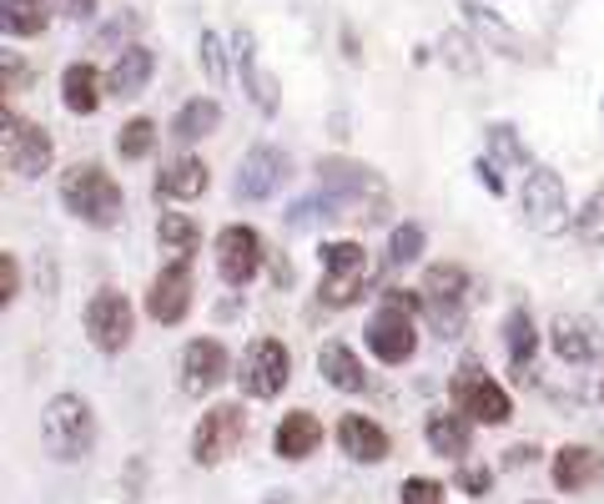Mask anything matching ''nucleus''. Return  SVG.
Here are the masks:
<instances>
[{
	"instance_id": "obj_1",
	"label": "nucleus",
	"mask_w": 604,
	"mask_h": 504,
	"mask_svg": "<svg viewBox=\"0 0 604 504\" xmlns=\"http://www.w3.org/2000/svg\"><path fill=\"white\" fill-rule=\"evenodd\" d=\"M318 182H322V193L312 197V202L293 207V228H303L312 212L348 217V222H358V217H363V222H378V217L388 212V187H383V177L373 167L328 156V162H318Z\"/></svg>"
},
{
	"instance_id": "obj_2",
	"label": "nucleus",
	"mask_w": 604,
	"mask_h": 504,
	"mask_svg": "<svg viewBox=\"0 0 604 504\" xmlns=\"http://www.w3.org/2000/svg\"><path fill=\"white\" fill-rule=\"evenodd\" d=\"M61 202L66 212H76L86 228H117L121 222V182L111 172H101L96 162H76V167L61 172Z\"/></svg>"
},
{
	"instance_id": "obj_3",
	"label": "nucleus",
	"mask_w": 604,
	"mask_h": 504,
	"mask_svg": "<svg viewBox=\"0 0 604 504\" xmlns=\"http://www.w3.org/2000/svg\"><path fill=\"white\" fill-rule=\"evenodd\" d=\"M41 439H46V454L61 464H81L96 449V414L81 394H56L41 414Z\"/></svg>"
},
{
	"instance_id": "obj_4",
	"label": "nucleus",
	"mask_w": 604,
	"mask_h": 504,
	"mask_svg": "<svg viewBox=\"0 0 604 504\" xmlns=\"http://www.w3.org/2000/svg\"><path fill=\"white\" fill-rule=\"evenodd\" d=\"M414 313H424V298H414L408 288H388L383 293V308L373 313L367 324V349L378 363H408L418 353V328H414Z\"/></svg>"
},
{
	"instance_id": "obj_5",
	"label": "nucleus",
	"mask_w": 604,
	"mask_h": 504,
	"mask_svg": "<svg viewBox=\"0 0 604 504\" xmlns=\"http://www.w3.org/2000/svg\"><path fill=\"white\" fill-rule=\"evenodd\" d=\"M287 379H293V353H287V343H277V338H257V343H248V353H242L238 363V384L248 398H277L287 388Z\"/></svg>"
},
{
	"instance_id": "obj_6",
	"label": "nucleus",
	"mask_w": 604,
	"mask_h": 504,
	"mask_svg": "<svg viewBox=\"0 0 604 504\" xmlns=\"http://www.w3.org/2000/svg\"><path fill=\"white\" fill-rule=\"evenodd\" d=\"M242 434H248V414H242V404H217L201 414L197 434H191V459H197L201 469H217L222 459L238 454Z\"/></svg>"
},
{
	"instance_id": "obj_7",
	"label": "nucleus",
	"mask_w": 604,
	"mask_h": 504,
	"mask_svg": "<svg viewBox=\"0 0 604 504\" xmlns=\"http://www.w3.org/2000/svg\"><path fill=\"white\" fill-rule=\"evenodd\" d=\"M453 408H459L469 424H488V429H498V424L514 419L509 394H504L488 373H479L474 363H463L459 379H453Z\"/></svg>"
},
{
	"instance_id": "obj_8",
	"label": "nucleus",
	"mask_w": 604,
	"mask_h": 504,
	"mask_svg": "<svg viewBox=\"0 0 604 504\" xmlns=\"http://www.w3.org/2000/svg\"><path fill=\"white\" fill-rule=\"evenodd\" d=\"M524 222H529L534 232H545V238H554V232H564L569 222V193H564V177L549 167H534L529 177H524Z\"/></svg>"
},
{
	"instance_id": "obj_9",
	"label": "nucleus",
	"mask_w": 604,
	"mask_h": 504,
	"mask_svg": "<svg viewBox=\"0 0 604 504\" xmlns=\"http://www.w3.org/2000/svg\"><path fill=\"white\" fill-rule=\"evenodd\" d=\"M367 283V252L358 242H322V303L348 308Z\"/></svg>"
},
{
	"instance_id": "obj_10",
	"label": "nucleus",
	"mask_w": 604,
	"mask_h": 504,
	"mask_svg": "<svg viewBox=\"0 0 604 504\" xmlns=\"http://www.w3.org/2000/svg\"><path fill=\"white\" fill-rule=\"evenodd\" d=\"M136 333V313H131V298L117 288H101L91 303H86V338L91 349L101 353H121Z\"/></svg>"
},
{
	"instance_id": "obj_11",
	"label": "nucleus",
	"mask_w": 604,
	"mask_h": 504,
	"mask_svg": "<svg viewBox=\"0 0 604 504\" xmlns=\"http://www.w3.org/2000/svg\"><path fill=\"white\" fill-rule=\"evenodd\" d=\"M262 258H267V248H262L257 228L232 222V228L217 232V273H222L227 288H248L252 277H257Z\"/></svg>"
},
{
	"instance_id": "obj_12",
	"label": "nucleus",
	"mask_w": 604,
	"mask_h": 504,
	"mask_svg": "<svg viewBox=\"0 0 604 504\" xmlns=\"http://www.w3.org/2000/svg\"><path fill=\"white\" fill-rule=\"evenodd\" d=\"M146 313H152L162 328H177L182 318H187L191 313V258H177V263H166L162 273L152 277Z\"/></svg>"
},
{
	"instance_id": "obj_13",
	"label": "nucleus",
	"mask_w": 604,
	"mask_h": 504,
	"mask_svg": "<svg viewBox=\"0 0 604 504\" xmlns=\"http://www.w3.org/2000/svg\"><path fill=\"white\" fill-rule=\"evenodd\" d=\"M283 182H287V156L277 152V146H252V152L242 156L232 193H238V202H267Z\"/></svg>"
},
{
	"instance_id": "obj_14",
	"label": "nucleus",
	"mask_w": 604,
	"mask_h": 504,
	"mask_svg": "<svg viewBox=\"0 0 604 504\" xmlns=\"http://www.w3.org/2000/svg\"><path fill=\"white\" fill-rule=\"evenodd\" d=\"M227 373H232V359H227V349L217 338H191L187 349H182V388H187L191 398L222 388Z\"/></svg>"
},
{
	"instance_id": "obj_15",
	"label": "nucleus",
	"mask_w": 604,
	"mask_h": 504,
	"mask_svg": "<svg viewBox=\"0 0 604 504\" xmlns=\"http://www.w3.org/2000/svg\"><path fill=\"white\" fill-rule=\"evenodd\" d=\"M549 343H554V353L564 363H594L604 349V333L584 313H559L554 324H549Z\"/></svg>"
},
{
	"instance_id": "obj_16",
	"label": "nucleus",
	"mask_w": 604,
	"mask_h": 504,
	"mask_svg": "<svg viewBox=\"0 0 604 504\" xmlns=\"http://www.w3.org/2000/svg\"><path fill=\"white\" fill-rule=\"evenodd\" d=\"M51 156H56V142H51V132L36 127V121H21V127L6 136V162H11V172H21L25 182H36L41 172H51Z\"/></svg>"
},
{
	"instance_id": "obj_17",
	"label": "nucleus",
	"mask_w": 604,
	"mask_h": 504,
	"mask_svg": "<svg viewBox=\"0 0 604 504\" xmlns=\"http://www.w3.org/2000/svg\"><path fill=\"white\" fill-rule=\"evenodd\" d=\"M338 445H343V454L358 459V464H383V459L393 454L388 429L373 424L367 414H343V424H338Z\"/></svg>"
},
{
	"instance_id": "obj_18",
	"label": "nucleus",
	"mask_w": 604,
	"mask_h": 504,
	"mask_svg": "<svg viewBox=\"0 0 604 504\" xmlns=\"http://www.w3.org/2000/svg\"><path fill=\"white\" fill-rule=\"evenodd\" d=\"M207 187H212V172H207L201 156H177V162H166L156 172V197L162 202H197Z\"/></svg>"
},
{
	"instance_id": "obj_19",
	"label": "nucleus",
	"mask_w": 604,
	"mask_h": 504,
	"mask_svg": "<svg viewBox=\"0 0 604 504\" xmlns=\"http://www.w3.org/2000/svg\"><path fill=\"white\" fill-rule=\"evenodd\" d=\"M318 445H322L318 414H308V408H293V414H283V424H277V434H273L277 459H287V464H303L308 454H318Z\"/></svg>"
},
{
	"instance_id": "obj_20",
	"label": "nucleus",
	"mask_w": 604,
	"mask_h": 504,
	"mask_svg": "<svg viewBox=\"0 0 604 504\" xmlns=\"http://www.w3.org/2000/svg\"><path fill=\"white\" fill-rule=\"evenodd\" d=\"M549 474H554V484L564 494H584L604 480V459L594 454L590 445H564L554 454V469H549Z\"/></svg>"
},
{
	"instance_id": "obj_21",
	"label": "nucleus",
	"mask_w": 604,
	"mask_h": 504,
	"mask_svg": "<svg viewBox=\"0 0 604 504\" xmlns=\"http://www.w3.org/2000/svg\"><path fill=\"white\" fill-rule=\"evenodd\" d=\"M152 72H156V56L142 46V41H131V46L117 51V61H111L107 91L111 97H142L146 81H152Z\"/></svg>"
},
{
	"instance_id": "obj_22",
	"label": "nucleus",
	"mask_w": 604,
	"mask_h": 504,
	"mask_svg": "<svg viewBox=\"0 0 604 504\" xmlns=\"http://www.w3.org/2000/svg\"><path fill=\"white\" fill-rule=\"evenodd\" d=\"M463 21H469V31H474L479 41H484L488 51H498V56H524V36L514 31L509 21L498 11H488V6H479V0H463Z\"/></svg>"
},
{
	"instance_id": "obj_23",
	"label": "nucleus",
	"mask_w": 604,
	"mask_h": 504,
	"mask_svg": "<svg viewBox=\"0 0 604 504\" xmlns=\"http://www.w3.org/2000/svg\"><path fill=\"white\" fill-rule=\"evenodd\" d=\"M61 101H66V111H76V117L101 111V72H96L91 61H72V66H66V76H61Z\"/></svg>"
},
{
	"instance_id": "obj_24",
	"label": "nucleus",
	"mask_w": 604,
	"mask_h": 504,
	"mask_svg": "<svg viewBox=\"0 0 604 504\" xmlns=\"http://www.w3.org/2000/svg\"><path fill=\"white\" fill-rule=\"evenodd\" d=\"M318 373L328 379L332 388H343V394H363V388H367L363 359H358L348 343H322V349H318Z\"/></svg>"
},
{
	"instance_id": "obj_25",
	"label": "nucleus",
	"mask_w": 604,
	"mask_h": 504,
	"mask_svg": "<svg viewBox=\"0 0 604 504\" xmlns=\"http://www.w3.org/2000/svg\"><path fill=\"white\" fill-rule=\"evenodd\" d=\"M217 127H222V107H217L212 97L182 101L177 117H172V136H177L182 146H187V142H201V136H212Z\"/></svg>"
},
{
	"instance_id": "obj_26",
	"label": "nucleus",
	"mask_w": 604,
	"mask_h": 504,
	"mask_svg": "<svg viewBox=\"0 0 604 504\" xmlns=\"http://www.w3.org/2000/svg\"><path fill=\"white\" fill-rule=\"evenodd\" d=\"M424 434H428V449L439 459H463L469 445H474V434H469V419H463V414H428Z\"/></svg>"
},
{
	"instance_id": "obj_27",
	"label": "nucleus",
	"mask_w": 604,
	"mask_h": 504,
	"mask_svg": "<svg viewBox=\"0 0 604 504\" xmlns=\"http://www.w3.org/2000/svg\"><path fill=\"white\" fill-rule=\"evenodd\" d=\"M232 51H238L242 86H248V91H252L257 111H267V117H273V111H277V86H273V76H262V72H257V51H252V31H238V36H232Z\"/></svg>"
},
{
	"instance_id": "obj_28",
	"label": "nucleus",
	"mask_w": 604,
	"mask_h": 504,
	"mask_svg": "<svg viewBox=\"0 0 604 504\" xmlns=\"http://www.w3.org/2000/svg\"><path fill=\"white\" fill-rule=\"evenodd\" d=\"M51 11L41 0H0V36H41Z\"/></svg>"
},
{
	"instance_id": "obj_29",
	"label": "nucleus",
	"mask_w": 604,
	"mask_h": 504,
	"mask_svg": "<svg viewBox=\"0 0 604 504\" xmlns=\"http://www.w3.org/2000/svg\"><path fill=\"white\" fill-rule=\"evenodd\" d=\"M504 343H509L514 379H524V373H529L534 349H539V333H534V324H529V313H524V308H514V313H509V324H504Z\"/></svg>"
},
{
	"instance_id": "obj_30",
	"label": "nucleus",
	"mask_w": 604,
	"mask_h": 504,
	"mask_svg": "<svg viewBox=\"0 0 604 504\" xmlns=\"http://www.w3.org/2000/svg\"><path fill=\"white\" fill-rule=\"evenodd\" d=\"M469 293V273L459 263H433L424 273V303H463Z\"/></svg>"
},
{
	"instance_id": "obj_31",
	"label": "nucleus",
	"mask_w": 604,
	"mask_h": 504,
	"mask_svg": "<svg viewBox=\"0 0 604 504\" xmlns=\"http://www.w3.org/2000/svg\"><path fill=\"white\" fill-rule=\"evenodd\" d=\"M156 238H162L166 252H177V258H191V252L201 248V228L191 222L187 212H162V222H156Z\"/></svg>"
},
{
	"instance_id": "obj_32",
	"label": "nucleus",
	"mask_w": 604,
	"mask_h": 504,
	"mask_svg": "<svg viewBox=\"0 0 604 504\" xmlns=\"http://www.w3.org/2000/svg\"><path fill=\"white\" fill-rule=\"evenodd\" d=\"M117 152H121V162H142V156H152L156 152V121L152 117H131L117 132Z\"/></svg>"
},
{
	"instance_id": "obj_33",
	"label": "nucleus",
	"mask_w": 604,
	"mask_h": 504,
	"mask_svg": "<svg viewBox=\"0 0 604 504\" xmlns=\"http://www.w3.org/2000/svg\"><path fill=\"white\" fill-rule=\"evenodd\" d=\"M418 258H424V228H418V222H403V228H393L388 263L403 267V263H418Z\"/></svg>"
},
{
	"instance_id": "obj_34",
	"label": "nucleus",
	"mask_w": 604,
	"mask_h": 504,
	"mask_svg": "<svg viewBox=\"0 0 604 504\" xmlns=\"http://www.w3.org/2000/svg\"><path fill=\"white\" fill-rule=\"evenodd\" d=\"M439 51H443V61H449L459 76H474L479 72V56H474V36L469 31H449V36L439 41Z\"/></svg>"
},
{
	"instance_id": "obj_35",
	"label": "nucleus",
	"mask_w": 604,
	"mask_h": 504,
	"mask_svg": "<svg viewBox=\"0 0 604 504\" xmlns=\"http://www.w3.org/2000/svg\"><path fill=\"white\" fill-rule=\"evenodd\" d=\"M574 238H580L584 248H600L604 242V193H594L590 202H584V212H574Z\"/></svg>"
},
{
	"instance_id": "obj_36",
	"label": "nucleus",
	"mask_w": 604,
	"mask_h": 504,
	"mask_svg": "<svg viewBox=\"0 0 604 504\" xmlns=\"http://www.w3.org/2000/svg\"><path fill=\"white\" fill-rule=\"evenodd\" d=\"M201 72L212 86H227V46L217 31H201Z\"/></svg>"
},
{
	"instance_id": "obj_37",
	"label": "nucleus",
	"mask_w": 604,
	"mask_h": 504,
	"mask_svg": "<svg viewBox=\"0 0 604 504\" xmlns=\"http://www.w3.org/2000/svg\"><path fill=\"white\" fill-rule=\"evenodd\" d=\"M428 324L439 328V338H459L463 333V303H424Z\"/></svg>"
},
{
	"instance_id": "obj_38",
	"label": "nucleus",
	"mask_w": 604,
	"mask_h": 504,
	"mask_svg": "<svg viewBox=\"0 0 604 504\" xmlns=\"http://www.w3.org/2000/svg\"><path fill=\"white\" fill-rule=\"evenodd\" d=\"M398 500H403V504H443V484H439V480H424V474H414V480L398 484Z\"/></svg>"
},
{
	"instance_id": "obj_39",
	"label": "nucleus",
	"mask_w": 604,
	"mask_h": 504,
	"mask_svg": "<svg viewBox=\"0 0 604 504\" xmlns=\"http://www.w3.org/2000/svg\"><path fill=\"white\" fill-rule=\"evenodd\" d=\"M488 146H494V152L504 156L509 167H524V162H529V152L514 142V127H504V121H498V127H488Z\"/></svg>"
},
{
	"instance_id": "obj_40",
	"label": "nucleus",
	"mask_w": 604,
	"mask_h": 504,
	"mask_svg": "<svg viewBox=\"0 0 604 504\" xmlns=\"http://www.w3.org/2000/svg\"><path fill=\"white\" fill-rule=\"evenodd\" d=\"M15 293H21V263H15V252L0 248V313L15 303Z\"/></svg>"
},
{
	"instance_id": "obj_41",
	"label": "nucleus",
	"mask_w": 604,
	"mask_h": 504,
	"mask_svg": "<svg viewBox=\"0 0 604 504\" xmlns=\"http://www.w3.org/2000/svg\"><path fill=\"white\" fill-rule=\"evenodd\" d=\"M453 484H459V490L469 494V500H484V494L494 490V469H484V464H463V469H459V480H453Z\"/></svg>"
},
{
	"instance_id": "obj_42",
	"label": "nucleus",
	"mask_w": 604,
	"mask_h": 504,
	"mask_svg": "<svg viewBox=\"0 0 604 504\" xmlns=\"http://www.w3.org/2000/svg\"><path fill=\"white\" fill-rule=\"evenodd\" d=\"M136 25H142V21H136V15H131V11H127V15H117V21H111L107 31L96 36V51H111V46H121V51H127V46H131L127 36H131V31H136Z\"/></svg>"
},
{
	"instance_id": "obj_43",
	"label": "nucleus",
	"mask_w": 604,
	"mask_h": 504,
	"mask_svg": "<svg viewBox=\"0 0 604 504\" xmlns=\"http://www.w3.org/2000/svg\"><path fill=\"white\" fill-rule=\"evenodd\" d=\"M25 81H31V66H25L21 56H11V51H0V86H6V91H21Z\"/></svg>"
},
{
	"instance_id": "obj_44",
	"label": "nucleus",
	"mask_w": 604,
	"mask_h": 504,
	"mask_svg": "<svg viewBox=\"0 0 604 504\" xmlns=\"http://www.w3.org/2000/svg\"><path fill=\"white\" fill-rule=\"evenodd\" d=\"M56 11L66 15V21H91V15H96V0H56Z\"/></svg>"
},
{
	"instance_id": "obj_45",
	"label": "nucleus",
	"mask_w": 604,
	"mask_h": 504,
	"mask_svg": "<svg viewBox=\"0 0 604 504\" xmlns=\"http://www.w3.org/2000/svg\"><path fill=\"white\" fill-rule=\"evenodd\" d=\"M6 97H11V91L0 86V136H11L15 127H21V117H15V111H11V101H6Z\"/></svg>"
},
{
	"instance_id": "obj_46",
	"label": "nucleus",
	"mask_w": 604,
	"mask_h": 504,
	"mask_svg": "<svg viewBox=\"0 0 604 504\" xmlns=\"http://www.w3.org/2000/svg\"><path fill=\"white\" fill-rule=\"evenodd\" d=\"M479 182H484V187H488V193H504V182H498V167H494V162H479Z\"/></svg>"
},
{
	"instance_id": "obj_47",
	"label": "nucleus",
	"mask_w": 604,
	"mask_h": 504,
	"mask_svg": "<svg viewBox=\"0 0 604 504\" xmlns=\"http://www.w3.org/2000/svg\"><path fill=\"white\" fill-rule=\"evenodd\" d=\"M534 454H539V449H534V445H514V449H509V464H529Z\"/></svg>"
},
{
	"instance_id": "obj_48",
	"label": "nucleus",
	"mask_w": 604,
	"mask_h": 504,
	"mask_svg": "<svg viewBox=\"0 0 604 504\" xmlns=\"http://www.w3.org/2000/svg\"><path fill=\"white\" fill-rule=\"evenodd\" d=\"M600 398H604V379H600Z\"/></svg>"
}]
</instances>
